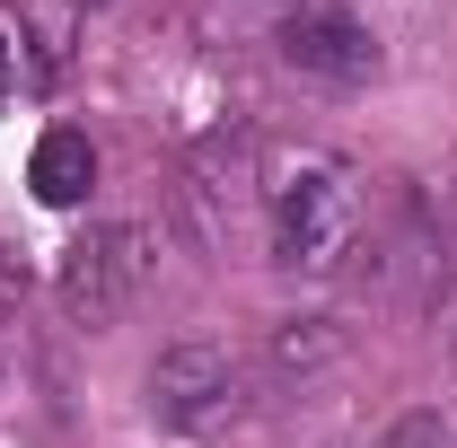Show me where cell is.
<instances>
[{"label":"cell","mask_w":457,"mask_h":448,"mask_svg":"<svg viewBox=\"0 0 457 448\" xmlns=\"http://www.w3.org/2000/svg\"><path fill=\"white\" fill-rule=\"evenodd\" d=\"M370 228V176L335 150H290L264 168V246L299 281H343Z\"/></svg>","instance_id":"obj_1"},{"label":"cell","mask_w":457,"mask_h":448,"mask_svg":"<svg viewBox=\"0 0 457 448\" xmlns=\"http://www.w3.org/2000/svg\"><path fill=\"white\" fill-rule=\"evenodd\" d=\"M159 264V237L141 220H97L79 228L71 246H62V273H54V299L71 326H114L132 299H141V281Z\"/></svg>","instance_id":"obj_2"},{"label":"cell","mask_w":457,"mask_h":448,"mask_svg":"<svg viewBox=\"0 0 457 448\" xmlns=\"http://www.w3.org/2000/svg\"><path fill=\"white\" fill-rule=\"evenodd\" d=\"M264 212V168L246 141H212L194 150V168L176 176V228L194 237V255L228 264V246L246 237V220Z\"/></svg>","instance_id":"obj_3"},{"label":"cell","mask_w":457,"mask_h":448,"mask_svg":"<svg viewBox=\"0 0 457 448\" xmlns=\"http://www.w3.org/2000/svg\"><path fill=\"white\" fill-rule=\"evenodd\" d=\"M237 404H246V369H237V352L228 343H168L159 361H150V413L168 422V431H220L237 422Z\"/></svg>","instance_id":"obj_4"},{"label":"cell","mask_w":457,"mask_h":448,"mask_svg":"<svg viewBox=\"0 0 457 448\" xmlns=\"http://www.w3.org/2000/svg\"><path fill=\"white\" fill-rule=\"evenodd\" d=\"M273 45H282L290 71L308 79H335V88H361L378 71V36L352 0H282L273 9Z\"/></svg>","instance_id":"obj_5"},{"label":"cell","mask_w":457,"mask_h":448,"mask_svg":"<svg viewBox=\"0 0 457 448\" xmlns=\"http://www.w3.org/2000/svg\"><path fill=\"white\" fill-rule=\"evenodd\" d=\"M343 361H352V326H335V317H282V326H264V378L282 395L317 387Z\"/></svg>","instance_id":"obj_6"},{"label":"cell","mask_w":457,"mask_h":448,"mask_svg":"<svg viewBox=\"0 0 457 448\" xmlns=\"http://www.w3.org/2000/svg\"><path fill=\"white\" fill-rule=\"evenodd\" d=\"M27 185H36V203H54V212L88 203V185H97V150H88V132L54 123V132L36 141V168H27Z\"/></svg>","instance_id":"obj_7"},{"label":"cell","mask_w":457,"mask_h":448,"mask_svg":"<svg viewBox=\"0 0 457 448\" xmlns=\"http://www.w3.org/2000/svg\"><path fill=\"white\" fill-rule=\"evenodd\" d=\"M18 36H27V62H36V79H62V71H71V9H62V0H36V9H18Z\"/></svg>","instance_id":"obj_8"},{"label":"cell","mask_w":457,"mask_h":448,"mask_svg":"<svg viewBox=\"0 0 457 448\" xmlns=\"http://www.w3.org/2000/svg\"><path fill=\"white\" fill-rule=\"evenodd\" d=\"M378 448H457V422L449 413H431V404H422V413H396V422H387V440Z\"/></svg>","instance_id":"obj_9"},{"label":"cell","mask_w":457,"mask_h":448,"mask_svg":"<svg viewBox=\"0 0 457 448\" xmlns=\"http://www.w3.org/2000/svg\"><path fill=\"white\" fill-rule=\"evenodd\" d=\"M18 299H27V264H18V246L0 237V317H18Z\"/></svg>","instance_id":"obj_10"},{"label":"cell","mask_w":457,"mask_h":448,"mask_svg":"<svg viewBox=\"0 0 457 448\" xmlns=\"http://www.w3.org/2000/svg\"><path fill=\"white\" fill-rule=\"evenodd\" d=\"M9 79H18V36L0 27V97H9Z\"/></svg>","instance_id":"obj_11"},{"label":"cell","mask_w":457,"mask_h":448,"mask_svg":"<svg viewBox=\"0 0 457 448\" xmlns=\"http://www.w3.org/2000/svg\"><path fill=\"white\" fill-rule=\"evenodd\" d=\"M449 352H457V326H449Z\"/></svg>","instance_id":"obj_12"}]
</instances>
